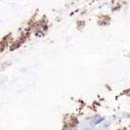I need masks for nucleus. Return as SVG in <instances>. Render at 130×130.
I'll return each mask as SVG.
<instances>
[]
</instances>
